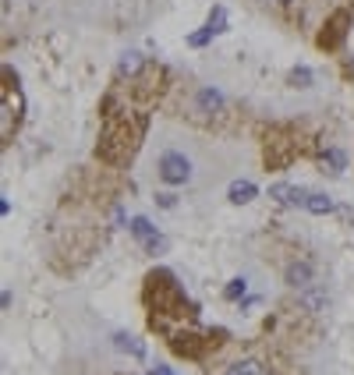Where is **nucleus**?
<instances>
[{
  "instance_id": "1",
  "label": "nucleus",
  "mask_w": 354,
  "mask_h": 375,
  "mask_svg": "<svg viewBox=\"0 0 354 375\" xmlns=\"http://www.w3.org/2000/svg\"><path fill=\"white\" fill-rule=\"evenodd\" d=\"M160 177L166 181V184H184L192 177V163L184 159L181 153H166L163 159H160Z\"/></svg>"
},
{
  "instance_id": "2",
  "label": "nucleus",
  "mask_w": 354,
  "mask_h": 375,
  "mask_svg": "<svg viewBox=\"0 0 354 375\" xmlns=\"http://www.w3.org/2000/svg\"><path fill=\"white\" fill-rule=\"evenodd\" d=\"M131 234L145 244V252H163V244H166V241L156 234V227L145 220V216H135V220H131Z\"/></svg>"
},
{
  "instance_id": "3",
  "label": "nucleus",
  "mask_w": 354,
  "mask_h": 375,
  "mask_svg": "<svg viewBox=\"0 0 354 375\" xmlns=\"http://www.w3.org/2000/svg\"><path fill=\"white\" fill-rule=\"evenodd\" d=\"M269 198H277L280 205H305L308 192L305 188H294V184H273L269 188Z\"/></svg>"
},
{
  "instance_id": "4",
  "label": "nucleus",
  "mask_w": 354,
  "mask_h": 375,
  "mask_svg": "<svg viewBox=\"0 0 354 375\" xmlns=\"http://www.w3.org/2000/svg\"><path fill=\"white\" fill-rule=\"evenodd\" d=\"M223 29H227V22H223V8H216L213 18H210V25H205L202 32H195L188 43H192V47H202V43H210V36H216V32H223Z\"/></svg>"
},
{
  "instance_id": "5",
  "label": "nucleus",
  "mask_w": 354,
  "mask_h": 375,
  "mask_svg": "<svg viewBox=\"0 0 354 375\" xmlns=\"http://www.w3.org/2000/svg\"><path fill=\"white\" fill-rule=\"evenodd\" d=\"M223 375H269V372H266V365H262V361H252V358H241V361H234L231 368H227Z\"/></svg>"
},
{
  "instance_id": "6",
  "label": "nucleus",
  "mask_w": 354,
  "mask_h": 375,
  "mask_svg": "<svg viewBox=\"0 0 354 375\" xmlns=\"http://www.w3.org/2000/svg\"><path fill=\"white\" fill-rule=\"evenodd\" d=\"M305 209L316 213V216H326V213H333V198H326V195H319V192H308Z\"/></svg>"
},
{
  "instance_id": "7",
  "label": "nucleus",
  "mask_w": 354,
  "mask_h": 375,
  "mask_svg": "<svg viewBox=\"0 0 354 375\" xmlns=\"http://www.w3.org/2000/svg\"><path fill=\"white\" fill-rule=\"evenodd\" d=\"M255 198V184L252 181H234L231 184V202L234 205H244V202H252Z\"/></svg>"
},
{
  "instance_id": "8",
  "label": "nucleus",
  "mask_w": 354,
  "mask_h": 375,
  "mask_svg": "<svg viewBox=\"0 0 354 375\" xmlns=\"http://www.w3.org/2000/svg\"><path fill=\"white\" fill-rule=\"evenodd\" d=\"M308 280H312V266L308 262H294L287 269V283L290 287H308Z\"/></svg>"
},
{
  "instance_id": "9",
  "label": "nucleus",
  "mask_w": 354,
  "mask_h": 375,
  "mask_svg": "<svg viewBox=\"0 0 354 375\" xmlns=\"http://www.w3.org/2000/svg\"><path fill=\"white\" fill-rule=\"evenodd\" d=\"M142 64H145L142 53H124V57H121V64H117V71H121L124 78H135V75L142 71Z\"/></svg>"
},
{
  "instance_id": "10",
  "label": "nucleus",
  "mask_w": 354,
  "mask_h": 375,
  "mask_svg": "<svg viewBox=\"0 0 354 375\" xmlns=\"http://www.w3.org/2000/svg\"><path fill=\"white\" fill-rule=\"evenodd\" d=\"M199 107H202V110H220V107H223V96H220L216 89H202V92H199Z\"/></svg>"
},
{
  "instance_id": "11",
  "label": "nucleus",
  "mask_w": 354,
  "mask_h": 375,
  "mask_svg": "<svg viewBox=\"0 0 354 375\" xmlns=\"http://www.w3.org/2000/svg\"><path fill=\"white\" fill-rule=\"evenodd\" d=\"M114 340H117V347H121V350H128V354H135V358H142V354H145V347H142V344H138L135 337H124V333H117Z\"/></svg>"
},
{
  "instance_id": "12",
  "label": "nucleus",
  "mask_w": 354,
  "mask_h": 375,
  "mask_svg": "<svg viewBox=\"0 0 354 375\" xmlns=\"http://www.w3.org/2000/svg\"><path fill=\"white\" fill-rule=\"evenodd\" d=\"M290 86L308 89V86H312V71H308V68H294V71H290Z\"/></svg>"
},
{
  "instance_id": "13",
  "label": "nucleus",
  "mask_w": 354,
  "mask_h": 375,
  "mask_svg": "<svg viewBox=\"0 0 354 375\" xmlns=\"http://www.w3.org/2000/svg\"><path fill=\"white\" fill-rule=\"evenodd\" d=\"M223 294H227V301H238L241 294H244V280L238 276V280H231V283H227V290H223Z\"/></svg>"
},
{
  "instance_id": "14",
  "label": "nucleus",
  "mask_w": 354,
  "mask_h": 375,
  "mask_svg": "<svg viewBox=\"0 0 354 375\" xmlns=\"http://www.w3.org/2000/svg\"><path fill=\"white\" fill-rule=\"evenodd\" d=\"M326 163L333 166V170H340V166H344V153H340V149H329V153H326Z\"/></svg>"
},
{
  "instance_id": "15",
  "label": "nucleus",
  "mask_w": 354,
  "mask_h": 375,
  "mask_svg": "<svg viewBox=\"0 0 354 375\" xmlns=\"http://www.w3.org/2000/svg\"><path fill=\"white\" fill-rule=\"evenodd\" d=\"M301 301H305V305H308V308H323V305H326V298H323V294H319V290H316V294H305V298H301Z\"/></svg>"
},
{
  "instance_id": "16",
  "label": "nucleus",
  "mask_w": 354,
  "mask_h": 375,
  "mask_svg": "<svg viewBox=\"0 0 354 375\" xmlns=\"http://www.w3.org/2000/svg\"><path fill=\"white\" fill-rule=\"evenodd\" d=\"M156 198H160L163 209H174V195H156Z\"/></svg>"
},
{
  "instance_id": "17",
  "label": "nucleus",
  "mask_w": 354,
  "mask_h": 375,
  "mask_svg": "<svg viewBox=\"0 0 354 375\" xmlns=\"http://www.w3.org/2000/svg\"><path fill=\"white\" fill-rule=\"evenodd\" d=\"M149 375H174V372H170V368H153Z\"/></svg>"
},
{
  "instance_id": "18",
  "label": "nucleus",
  "mask_w": 354,
  "mask_h": 375,
  "mask_svg": "<svg viewBox=\"0 0 354 375\" xmlns=\"http://www.w3.org/2000/svg\"><path fill=\"white\" fill-rule=\"evenodd\" d=\"M262 4H280V0H262Z\"/></svg>"
}]
</instances>
